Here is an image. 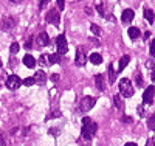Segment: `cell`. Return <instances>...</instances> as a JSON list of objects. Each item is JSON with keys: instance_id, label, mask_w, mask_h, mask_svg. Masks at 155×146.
Returning a JSON list of instances; mask_svg holds the SVG:
<instances>
[{"instance_id": "obj_32", "label": "cell", "mask_w": 155, "mask_h": 146, "mask_svg": "<svg viewBox=\"0 0 155 146\" xmlns=\"http://www.w3.org/2000/svg\"><path fill=\"white\" fill-rule=\"evenodd\" d=\"M123 123H132V118L127 117V115H124V117H123Z\"/></svg>"}, {"instance_id": "obj_6", "label": "cell", "mask_w": 155, "mask_h": 146, "mask_svg": "<svg viewBox=\"0 0 155 146\" xmlns=\"http://www.w3.org/2000/svg\"><path fill=\"white\" fill-rule=\"evenodd\" d=\"M155 100V87L153 86H147L144 93H143V103L144 104H152Z\"/></svg>"}, {"instance_id": "obj_7", "label": "cell", "mask_w": 155, "mask_h": 146, "mask_svg": "<svg viewBox=\"0 0 155 146\" xmlns=\"http://www.w3.org/2000/svg\"><path fill=\"white\" fill-rule=\"evenodd\" d=\"M87 59H88V56L85 55V50L82 48V47H79L76 50V58H74V62L79 65V67H84L85 65V62H87Z\"/></svg>"}, {"instance_id": "obj_35", "label": "cell", "mask_w": 155, "mask_h": 146, "mask_svg": "<svg viewBox=\"0 0 155 146\" xmlns=\"http://www.w3.org/2000/svg\"><path fill=\"white\" fill-rule=\"evenodd\" d=\"M137 112H138L140 115H143V114H144V109H143V106H140V107L137 109Z\"/></svg>"}, {"instance_id": "obj_29", "label": "cell", "mask_w": 155, "mask_h": 146, "mask_svg": "<svg viewBox=\"0 0 155 146\" xmlns=\"http://www.w3.org/2000/svg\"><path fill=\"white\" fill-rule=\"evenodd\" d=\"M96 11L99 12L101 16H104V6H102V5H98V6H96Z\"/></svg>"}, {"instance_id": "obj_1", "label": "cell", "mask_w": 155, "mask_h": 146, "mask_svg": "<svg viewBox=\"0 0 155 146\" xmlns=\"http://www.w3.org/2000/svg\"><path fill=\"white\" fill-rule=\"evenodd\" d=\"M96 131H98V124L95 121H92L90 118H84L82 120V132H81V135L84 140H92L93 135L96 134Z\"/></svg>"}, {"instance_id": "obj_3", "label": "cell", "mask_w": 155, "mask_h": 146, "mask_svg": "<svg viewBox=\"0 0 155 146\" xmlns=\"http://www.w3.org/2000/svg\"><path fill=\"white\" fill-rule=\"evenodd\" d=\"M96 104V98L93 97H84L79 103V110L81 112H88L90 109H93V106Z\"/></svg>"}, {"instance_id": "obj_10", "label": "cell", "mask_w": 155, "mask_h": 146, "mask_svg": "<svg viewBox=\"0 0 155 146\" xmlns=\"http://www.w3.org/2000/svg\"><path fill=\"white\" fill-rule=\"evenodd\" d=\"M134 11L132 9H124L123 11V14H121V20H123V23L124 25H127V23H130L132 20H134Z\"/></svg>"}, {"instance_id": "obj_18", "label": "cell", "mask_w": 155, "mask_h": 146, "mask_svg": "<svg viewBox=\"0 0 155 146\" xmlns=\"http://www.w3.org/2000/svg\"><path fill=\"white\" fill-rule=\"evenodd\" d=\"M144 19H146L149 23H153V20H155V14H153V11H152V9H149V8L144 9Z\"/></svg>"}, {"instance_id": "obj_26", "label": "cell", "mask_w": 155, "mask_h": 146, "mask_svg": "<svg viewBox=\"0 0 155 146\" xmlns=\"http://www.w3.org/2000/svg\"><path fill=\"white\" fill-rule=\"evenodd\" d=\"M113 103L116 104V107H118L120 110L123 109V103H121V98H120V95H115V97H113Z\"/></svg>"}, {"instance_id": "obj_11", "label": "cell", "mask_w": 155, "mask_h": 146, "mask_svg": "<svg viewBox=\"0 0 155 146\" xmlns=\"http://www.w3.org/2000/svg\"><path fill=\"white\" fill-rule=\"evenodd\" d=\"M37 44L42 45V47L50 45V37H48V34H47L45 31H41V33H39V36H37Z\"/></svg>"}, {"instance_id": "obj_34", "label": "cell", "mask_w": 155, "mask_h": 146, "mask_svg": "<svg viewBox=\"0 0 155 146\" xmlns=\"http://www.w3.org/2000/svg\"><path fill=\"white\" fill-rule=\"evenodd\" d=\"M3 75H5V72H3V69H0V86L3 84Z\"/></svg>"}, {"instance_id": "obj_28", "label": "cell", "mask_w": 155, "mask_h": 146, "mask_svg": "<svg viewBox=\"0 0 155 146\" xmlns=\"http://www.w3.org/2000/svg\"><path fill=\"white\" fill-rule=\"evenodd\" d=\"M137 86L138 87H143L144 86V81H143V76H141V75H137Z\"/></svg>"}, {"instance_id": "obj_9", "label": "cell", "mask_w": 155, "mask_h": 146, "mask_svg": "<svg viewBox=\"0 0 155 146\" xmlns=\"http://www.w3.org/2000/svg\"><path fill=\"white\" fill-rule=\"evenodd\" d=\"M16 23H17L16 17H5V19H2V22H0V28H2L3 31H9L12 26H16Z\"/></svg>"}, {"instance_id": "obj_12", "label": "cell", "mask_w": 155, "mask_h": 146, "mask_svg": "<svg viewBox=\"0 0 155 146\" xmlns=\"http://www.w3.org/2000/svg\"><path fill=\"white\" fill-rule=\"evenodd\" d=\"M33 78H34V81H36L37 84H41V86H44V84H45V79H47V76H45V72H44V70H37V72H36V75H34Z\"/></svg>"}, {"instance_id": "obj_20", "label": "cell", "mask_w": 155, "mask_h": 146, "mask_svg": "<svg viewBox=\"0 0 155 146\" xmlns=\"http://www.w3.org/2000/svg\"><path fill=\"white\" fill-rule=\"evenodd\" d=\"M115 78H116V73H115V70H113V65L110 64L109 65V81L113 84L115 83Z\"/></svg>"}, {"instance_id": "obj_8", "label": "cell", "mask_w": 155, "mask_h": 146, "mask_svg": "<svg viewBox=\"0 0 155 146\" xmlns=\"http://www.w3.org/2000/svg\"><path fill=\"white\" fill-rule=\"evenodd\" d=\"M45 19H47V22L48 23H53L54 26H58L59 25V22H61V17H59V12L56 11V9H50L47 14H45Z\"/></svg>"}, {"instance_id": "obj_17", "label": "cell", "mask_w": 155, "mask_h": 146, "mask_svg": "<svg viewBox=\"0 0 155 146\" xmlns=\"http://www.w3.org/2000/svg\"><path fill=\"white\" fill-rule=\"evenodd\" d=\"M88 59H90V62L95 64V65H99L102 62V56L99 55V53H92V55L88 56Z\"/></svg>"}, {"instance_id": "obj_30", "label": "cell", "mask_w": 155, "mask_h": 146, "mask_svg": "<svg viewBox=\"0 0 155 146\" xmlns=\"http://www.w3.org/2000/svg\"><path fill=\"white\" fill-rule=\"evenodd\" d=\"M31 44H33V37H30L28 41H27V44H25V48H27V50H28V48H31V47H33Z\"/></svg>"}, {"instance_id": "obj_37", "label": "cell", "mask_w": 155, "mask_h": 146, "mask_svg": "<svg viewBox=\"0 0 155 146\" xmlns=\"http://www.w3.org/2000/svg\"><path fill=\"white\" fill-rule=\"evenodd\" d=\"M124 146H138L137 143H134V141H129V143H126Z\"/></svg>"}, {"instance_id": "obj_22", "label": "cell", "mask_w": 155, "mask_h": 146, "mask_svg": "<svg viewBox=\"0 0 155 146\" xmlns=\"http://www.w3.org/2000/svg\"><path fill=\"white\" fill-rule=\"evenodd\" d=\"M39 64H41L42 67H45V65H50V62H48V55H41V58H39Z\"/></svg>"}, {"instance_id": "obj_2", "label": "cell", "mask_w": 155, "mask_h": 146, "mask_svg": "<svg viewBox=\"0 0 155 146\" xmlns=\"http://www.w3.org/2000/svg\"><path fill=\"white\" fill-rule=\"evenodd\" d=\"M118 87H120V92H121V95H123L124 98L134 97V86H132V83H130V79L123 78L121 81H120V84H118Z\"/></svg>"}, {"instance_id": "obj_21", "label": "cell", "mask_w": 155, "mask_h": 146, "mask_svg": "<svg viewBox=\"0 0 155 146\" xmlns=\"http://www.w3.org/2000/svg\"><path fill=\"white\" fill-rule=\"evenodd\" d=\"M90 31H92L95 36H99L101 34V28L98 25H95V23H90Z\"/></svg>"}, {"instance_id": "obj_16", "label": "cell", "mask_w": 155, "mask_h": 146, "mask_svg": "<svg viewBox=\"0 0 155 146\" xmlns=\"http://www.w3.org/2000/svg\"><path fill=\"white\" fill-rule=\"evenodd\" d=\"M127 33H129V37H130L132 41H137V39L140 37V30L137 28V26H130V28L127 30Z\"/></svg>"}, {"instance_id": "obj_19", "label": "cell", "mask_w": 155, "mask_h": 146, "mask_svg": "<svg viewBox=\"0 0 155 146\" xmlns=\"http://www.w3.org/2000/svg\"><path fill=\"white\" fill-rule=\"evenodd\" d=\"M61 61V56L58 55V53H51V55H48V62L50 64H58Z\"/></svg>"}, {"instance_id": "obj_39", "label": "cell", "mask_w": 155, "mask_h": 146, "mask_svg": "<svg viewBox=\"0 0 155 146\" xmlns=\"http://www.w3.org/2000/svg\"><path fill=\"white\" fill-rule=\"evenodd\" d=\"M0 69H2V61H0Z\"/></svg>"}, {"instance_id": "obj_4", "label": "cell", "mask_w": 155, "mask_h": 146, "mask_svg": "<svg viewBox=\"0 0 155 146\" xmlns=\"http://www.w3.org/2000/svg\"><path fill=\"white\" fill-rule=\"evenodd\" d=\"M56 47H58V55H65V53L68 51V45H67V39L64 34H59L56 37Z\"/></svg>"}, {"instance_id": "obj_25", "label": "cell", "mask_w": 155, "mask_h": 146, "mask_svg": "<svg viewBox=\"0 0 155 146\" xmlns=\"http://www.w3.org/2000/svg\"><path fill=\"white\" fill-rule=\"evenodd\" d=\"M19 48H20V47H19L17 42H12L11 47H9V53H11V55H16V53L19 51Z\"/></svg>"}, {"instance_id": "obj_31", "label": "cell", "mask_w": 155, "mask_h": 146, "mask_svg": "<svg viewBox=\"0 0 155 146\" xmlns=\"http://www.w3.org/2000/svg\"><path fill=\"white\" fill-rule=\"evenodd\" d=\"M150 79H152V83H155V65H153L152 70H150Z\"/></svg>"}, {"instance_id": "obj_23", "label": "cell", "mask_w": 155, "mask_h": 146, "mask_svg": "<svg viewBox=\"0 0 155 146\" xmlns=\"http://www.w3.org/2000/svg\"><path fill=\"white\" fill-rule=\"evenodd\" d=\"M147 127L150 131H155V115L149 117V120H147Z\"/></svg>"}, {"instance_id": "obj_33", "label": "cell", "mask_w": 155, "mask_h": 146, "mask_svg": "<svg viewBox=\"0 0 155 146\" xmlns=\"http://www.w3.org/2000/svg\"><path fill=\"white\" fill-rule=\"evenodd\" d=\"M64 5H65V3H64V0H58V8H59V9H64V8H65Z\"/></svg>"}, {"instance_id": "obj_38", "label": "cell", "mask_w": 155, "mask_h": 146, "mask_svg": "<svg viewBox=\"0 0 155 146\" xmlns=\"http://www.w3.org/2000/svg\"><path fill=\"white\" fill-rule=\"evenodd\" d=\"M47 3H48V2H47V0H44V2H41V3H39V6H41V8H42V6H44V5H47Z\"/></svg>"}, {"instance_id": "obj_5", "label": "cell", "mask_w": 155, "mask_h": 146, "mask_svg": "<svg viewBox=\"0 0 155 146\" xmlns=\"http://www.w3.org/2000/svg\"><path fill=\"white\" fill-rule=\"evenodd\" d=\"M5 84H6V87H8L9 90H16V89H19V87L22 86V79H20L17 75H9V76L6 78Z\"/></svg>"}, {"instance_id": "obj_14", "label": "cell", "mask_w": 155, "mask_h": 146, "mask_svg": "<svg viewBox=\"0 0 155 146\" xmlns=\"http://www.w3.org/2000/svg\"><path fill=\"white\" fill-rule=\"evenodd\" d=\"M23 64L27 65L28 69H34V65H36V59H34L31 55H27V56H23Z\"/></svg>"}, {"instance_id": "obj_27", "label": "cell", "mask_w": 155, "mask_h": 146, "mask_svg": "<svg viewBox=\"0 0 155 146\" xmlns=\"http://www.w3.org/2000/svg\"><path fill=\"white\" fill-rule=\"evenodd\" d=\"M149 55L152 56V58H155V39L150 42V45H149Z\"/></svg>"}, {"instance_id": "obj_24", "label": "cell", "mask_w": 155, "mask_h": 146, "mask_svg": "<svg viewBox=\"0 0 155 146\" xmlns=\"http://www.w3.org/2000/svg\"><path fill=\"white\" fill-rule=\"evenodd\" d=\"M22 84L27 86V87H30V86L36 84V81H34V78H25V79H22Z\"/></svg>"}, {"instance_id": "obj_36", "label": "cell", "mask_w": 155, "mask_h": 146, "mask_svg": "<svg viewBox=\"0 0 155 146\" xmlns=\"http://www.w3.org/2000/svg\"><path fill=\"white\" fill-rule=\"evenodd\" d=\"M59 79V75H51V81H58Z\"/></svg>"}, {"instance_id": "obj_15", "label": "cell", "mask_w": 155, "mask_h": 146, "mask_svg": "<svg viewBox=\"0 0 155 146\" xmlns=\"http://www.w3.org/2000/svg\"><path fill=\"white\" fill-rule=\"evenodd\" d=\"M130 62V56H127V55H124L121 59H120V65H118V72H123L126 67H127V64Z\"/></svg>"}, {"instance_id": "obj_13", "label": "cell", "mask_w": 155, "mask_h": 146, "mask_svg": "<svg viewBox=\"0 0 155 146\" xmlns=\"http://www.w3.org/2000/svg\"><path fill=\"white\" fill-rule=\"evenodd\" d=\"M95 84H96V89L104 92L106 90V83H104V78H102V75H96L95 76Z\"/></svg>"}]
</instances>
